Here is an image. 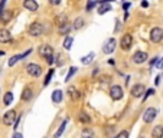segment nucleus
Wrapping results in <instances>:
<instances>
[{
    "instance_id": "bb28decb",
    "label": "nucleus",
    "mask_w": 163,
    "mask_h": 138,
    "mask_svg": "<svg viewBox=\"0 0 163 138\" xmlns=\"http://www.w3.org/2000/svg\"><path fill=\"white\" fill-rule=\"evenodd\" d=\"M78 119H80V122H82V124H90L91 122V118H90V115L85 112H81L80 115H78Z\"/></svg>"
},
{
    "instance_id": "423d86ee",
    "label": "nucleus",
    "mask_w": 163,
    "mask_h": 138,
    "mask_svg": "<svg viewBox=\"0 0 163 138\" xmlns=\"http://www.w3.org/2000/svg\"><path fill=\"white\" fill-rule=\"evenodd\" d=\"M150 40L153 43H160L163 40V29L162 27H153L150 30Z\"/></svg>"
},
{
    "instance_id": "c756f323",
    "label": "nucleus",
    "mask_w": 163,
    "mask_h": 138,
    "mask_svg": "<svg viewBox=\"0 0 163 138\" xmlns=\"http://www.w3.org/2000/svg\"><path fill=\"white\" fill-rule=\"evenodd\" d=\"M52 75H54V69H49V73L45 76V81H43V86H48L51 84V79H52Z\"/></svg>"
},
{
    "instance_id": "e433bc0d",
    "label": "nucleus",
    "mask_w": 163,
    "mask_h": 138,
    "mask_svg": "<svg viewBox=\"0 0 163 138\" xmlns=\"http://www.w3.org/2000/svg\"><path fill=\"white\" fill-rule=\"evenodd\" d=\"M157 69H163V58H159V61H157Z\"/></svg>"
},
{
    "instance_id": "0eeeda50",
    "label": "nucleus",
    "mask_w": 163,
    "mask_h": 138,
    "mask_svg": "<svg viewBox=\"0 0 163 138\" xmlns=\"http://www.w3.org/2000/svg\"><path fill=\"white\" fill-rule=\"evenodd\" d=\"M16 118H17V114L15 109H10V111H7V112L3 115V124L6 127H10L15 124V121H16Z\"/></svg>"
},
{
    "instance_id": "37998d69",
    "label": "nucleus",
    "mask_w": 163,
    "mask_h": 138,
    "mask_svg": "<svg viewBox=\"0 0 163 138\" xmlns=\"http://www.w3.org/2000/svg\"><path fill=\"white\" fill-rule=\"evenodd\" d=\"M130 6H131V3H127V2H126V3H123V9H124V10H127Z\"/></svg>"
},
{
    "instance_id": "4468645a",
    "label": "nucleus",
    "mask_w": 163,
    "mask_h": 138,
    "mask_svg": "<svg viewBox=\"0 0 163 138\" xmlns=\"http://www.w3.org/2000/svg\"><path fill=\"white\" fill-rule=\"evenodd\" d=\"M12 42V35L7 29H0V43H9Z\"/></svg>"
},
{
    "instance_id": "aec40b11",
    "label": "nucleus",
    "mask_w": 163,
    "mask_h": 138,
    "mask_svg": "<svg viewBox=\"0 0 163 138\" xmlns=\"http://www.w3.org/2000/svg\"><path fill=\"white\" fill-rule=\"evenodd\" d=\"M152 138H163V125H156L152 130Z\"/></svg>"
},
{
    "instance_id": "09e8293b",
    "label": "nucleus",
    "mask_w": 163,
    "mask_h": 138,
    "mask_svg": "<svg viewBox=\"0 0 163 138\" xmlns=\"http://www.w3.org/2000/svg\"><path fill=\"white\" fill-rule=\"evenodd\" d=\"M140 138H144V137H140Z\"/></svg>"
},
{
    "instance_id": "f704fd0d",
    "label": "nucleus",
    "mask_w": 163,
    "mask_h": 138,
    "mask_svg": "<svg viewBox=\"0 0 163 138\" xmlns=\"http://www.w3.org/2000/svg\"><path fill=\"white\" fill-rule=\"evenodd\" d=\"M153 94H155V89H146V92H144V95H143V101H146L147 98H149V96L150 95H153Z\"/></svg>"
},
{
    "instance_id": "c9c22d12",
    "label": "nucleus",
    "mask_w": 163,
    "mask_h": 138,
    "mask_svg": "<svg viewBox=\"0 0 163 138\" xmlns=\"http://www.w3.org/2000/svg\"><path fill=\"white\" fill-rule=\"evenodd\" d=\"M45 61H46V62H48V65H52V63L55 62L54 55H52V56H48V58H45Z\"/></svg>"
},
{
    "instance_id": "9d476101",
    "label": "nucleus",
    "mask_w": 163,
    "mask_h": 138,
    "mask_svg": "<svg viewBox=\"0 0 163 138\" xmlns=\"http://www.w3.org/2000/svg\"><path fill=\"white\" fill-rule=\"evenodd\" d=\"M147 59H149V55H147V52H144V50H137V52L133 55L131 61H133L136 65H142V63L146 62Z\"/></svg>"
},
{
    "instance_id": "9b49d317",
    "label": "nucleus",
    "mask_w": 163,
    "mask_h": 138,
    "mask_svg": "<svg viewBox=\"0 0 163 138\" xmlns=\"http://www.w3.org/2000/svg\"><path fill=\"white\" fill-rule=\"evenodd\" d=\"M38 53H39V56H42V58L45 59V58H48V56H52V55H54V49H52V46H49V45H41L38 49Z\"/></svg>"
},
{
    "instance_id": "6e6552de",
    "label": "nucleus",
    "mask_w": 163,
    "mask_h": 138,
    "mask_svg": "<svg viewBox=\"0 0 163 138\" xmlns=\"http://www.w3.org/2000/svg\"><path fill=\"white\" fill-rule=\"evenodd\" d=\"M116 46H117V40L114 38H110L105 40V43L103 45V52H104L105 55H110L113 53L114 50H116Z\"/></svg>"
},
{
    "instance_id": "6ab92c4d",
    "label": "nucleus",
    "mask_w": 163,
    "mask_h": 138,
    "mask_svg": "<svg viewBox=\"0 0 163 138\" xmlns=\"http://www.w3.org/2000/svg\"><path fill=\"white\" fill-rule=\"evenodd\" d=\"M32 96H33V91H32V88H29V86H26V88L22 91V99L23 101H30Z\"/></svg>"
},
{
    "instance_id": "a878e982",
    "label": "nucleus",
    "mask_w": 163,
    "mask_h": 138,
    "mask_svg": "<svg viewBox=\"0 0 163 138\" xmlns=\"http://www.w3.org/2000/svg\"><path fill=\"white\" fill-rule=\"evenodd\" d=\"M67 124H68V121H67V119H64V121H62V124H61V127L58 128V131L55 132L54 138H59L61 135H62V132L65 131V127H67Z\"/></svg>"
},
{
    "instance_id": "2f4dec72",
    "label": "nucleus",
    "mask_w": 163,
    "mask_h": 138,
    "mask_svg": "<svg viewBox=\"0 0 163 138\" xmlns=\"http://www.w3.org/2000/svg\"><path fill=\"white\" fill-rule=\"evenodd\" d=\"M55 63H56V65H59V66H62L64 63H65V59H64V56L61 53L56 55V58H55Z\"/></svg>"
},
{
    "instance_id": "ddd939ff",
    "label": "nucleus",
    "mask_w": 163,
    "mask_h": 138,
    "mask_svg": "<svg viewBox=\"0 0 163 138\" xmlns=\"http://www.w3.org/2000/svg\"><path fill=\"white\" fill-rule=\"evenodd\" d=\"M12 19H13V10H3L0 13V22L4 23V25H7Z\"/></svg>"
},
{
    "instance_id": "de8ad7c7",
    "label": "nucleus",
    "mask_w": 163,
    "mask_h": 138,
    "mask_svg": "<svg viewBox=\"0 0 163 138\" xmlns=\"http://www.w3.org/2000/svg\"><path fill=\"white\" fill-rule=\"evenodd\" d=\"M126 19H129V12L124 13V20H126Z\"/></svg>"
},
{
    "instance_id": "20e7f679",
    "label": "nucleus",
    "mask_w": 163,
    "mask_h": 138,
    "mask_svg": "<svg viewBox=\"0 0 163 138\" xmlns=\"http://www.w3.org/2000/svg\"><path fill=\"white\" fill-rule=\"evenodd\" d=\"M131 45H133V35H130V33L123 35L121 40H120V49L127 52V50L131 49Z\"/></svg>"
},
{
    "instance_id": "412c9836",
    "label": "nucleus",
    "mask_w": 163,
    "mask_h": 138,
    "mask_svg": "<svg viewBox=\"0 0 163 138\" xmlns=\"http://www.w3.org/2000/svg\"><path fill=\"white\" fill-rule=\"evenodd\" d=\"M13 92H10V91H7L6 94L3 95V105H6V107H9V105L13 102Z\"/></svg>"
},
{
    "instance_id": "a211bd4d",
    "label": "nucleus",
    "mask_w": 163,
    "mask_h": 138,
    "mask_svg": "<svg viewBox=\"0 0 163 138\" xmlns=\"http://www.w3.org/2000/svg\"><path fill=\"white\" fill-rule=\"evenodd\" d=\"M67 92H68V95H69V98H71V99H78V98L81 96V92L78 91L75 86H69Z\"/></svg>"
},
{
    "instance_id": "7c9ffc66",
    "label": "nucleus",
    "mask_w": 163,
    "mask_h": 138,
    "mask_svg": "<svg viewBox=\"0 0 163 138\" xmlns=\"http://www.w3.org/2000/svg\"><path fill=\"white\" fill-rule=\"evenodd\" d=\"M75 72H77V68H75V66H72L71 69H69V72L67 73V76H65V82H69V81H71V78L74 76V73H75Z\"/></svg>"
},
{
    "instance_id": "f8f14e48",
    "label": "nucleus",
    "mask_w": 163,
    "mask_h": 138,
    "mask_svg": "<svg viewBox=\"0 0 163 138\" xmlns=\"http://www.w3.org/2000/svg\"><path fill=\"white\" fill-rule=\"evenodd\" d=\"M71 30H72V23L71 22H67V23L58 26V35H62V36H65V38L71 33Z\"/></svg>"
},
{
    "instance_id": "ea45409f",
    "label": "nucleus",
    "mask_w": 163,
    "mask_h": 138,
    "mask_svg": "<svg viewBox=\"0 0 163 138\" xmlns=\"http://www.w3.org/2000/svg\"><path fill=\"white\" fill-rule=\"evenodd\" d=\"M120 29H121V23H120V22H117V25H116V27H114V32H118Z\"/></svg>"
},
{
    "instance_id": "a18cd8bd",
    "label": "nucleus",
    "mask_w": 163,
    "mask_h": 138,
    "mask_svg": "<svg viewBox=\"0 0 163 138\" xmlns=\"http://www.w3.org/2000/svg\"><path fill=\"white\" fill-rule=\"evenodd\" d=\"M59 3H61V0H51V4H54V6H56Z\"/></svg>"
},
{
    "instance_id": "473e14b6",
    "label": "nucleus",
    "mask_w": 163,
    "mask_h": 138,
    "mask_svg": "<svg viewBox=\"0 0 163 138\" xmlns=\"http://www.w3.org/2000/svg\"><path fill=\"white\" fill-rule=\"evenodd\" d=\"M95 6H97V2H91V0H90V2L87 3V6H85V12H91Z\"/></svg>"
},
{
    "instance_id": "39448f33",
    "label": "nucleus",
    "mask_w": 163,
    "mask_h": 138,
    "mask_svg": "<svg viewBox=\"0 0 163 138\" xmlns=\"http://www.w3.org/2000/svg\"><path fill=\"white\" fill-rule=\"evenodd\" d=\"M156 115H157V109L153 108V107H149V108L143 112V121L146 122V124H152V122L155 121Z\"/></svg>"
},
{
    "instance_id": "4c0bfd02",
    "label": "nucleus",
    "mask_w": 163,
    "mask_h": 138,
    "mask_svg": "<svg viewBox=\"0 0 163 138\" xmlns=\"http://www.w3.org/2000/svg\"><path fill=\"white\" fill-rule=\"evenodd\" d=\"M157 61H159V58H157V56H156V58H153V59H150V62H149V63H150V68L155 66L156 63H157Z\"/></svg>"
},
{
    "instance_id": "2eb2a0df",
    "label": "nucleus",
    "mask_w": 163,
    "mask_h": 138,
    "mask_svg": "<svg viewBox=\"0 0 163 138\" xmlns=\"http://www.w3.org/2000/svg\"><path fill=\"white\" fill-rule=\"evenodd\" d=\"M23 7L28 9L29 12H36L39 9V4L35 2V0H25L23 2Z\"/></svg>"
},
{
    "instance_id": "393cba45",
    "label": "nucleus",
    "mask_w": 163,
    "mask_h": 138,
    "mask_svg": "<svg viewBox=\"0 0 163 138\" xmlns=\"http://www.w3.org/2000/svg\"><path fill=\"white\" fill-rule=\"evenodd\" d=\"M81 138H94V131L91 128H84L81 131Z\"/></svg>"
},
{
    "instance_id": "c03bdc74",
    "label": "nucleus",
    "mask_w": 163,
    "mask_h": 138,
    "mask_svg": "<svg viewBox=\"0 0 163 138\" xmlns=\"http://www.w3.org/2000/svg\"><path fill=\"white\" fill-rule=\"evenodd\" d=\"M4 4H6V2H4V0H3V2H0V13L3 12V7H4Z\"/></svg>"
},
{
    "instance_id": "1a4fd4ad",
    "label": "nucleus",
    "mask_w": 163,
    "mask_h": 138,
    "mask_svg": "<svg viewBox=\"0 0 163 138\" xmlns=\"http://www.w3.org/2000/svg\"><path fill=\"white\" fill-rule=\"evenodd\" d=\"M144 92H146V86L143 84H136L131 86L130 89V95L133 96V98H140V96L144 95Z\"/></svg>"
},
{
    "instance_id": "f03ea898",
    "label": "nucleus",
    "mask_w": 163,
    "mask_h": 138,
    "mask_svg": "<svg viewBox=\"0 0 163 138\" xmlns=\"http://www.w3.org/2000/svg\"><path fill=\"white\" fill-rule=\"evenodd\" d=\"M26 72H28V75H30L32 78H39V76L42 75V72H43V69H42V66L39 65V63H28L26 65Z\"/></svg>"
},
{
    "instance_id": "7ed1b4c3",
    "label": "nucleus",
    "mask_w": 163,
    "mask_h": 138,
    "mask_svg": "<svg viewBox=\"0 0 163 138\" xmlns=\"http://www.w3.org/2000/svg\"><path fill=\"white\" fill-rule=\"evenodd\" d=\"M108 94H110V98L113 101H120L123 96H124V91H123V88L120 85H113V86L110 88Z\"/></svg>"
},
{
    "instance_id": "49530a36",
    "label": "nucleus",
    "mask_w": 163,
    "mask_h": 138,
    "mask_svg": "<svg viewBox=\"0 0 163 138\" xmlns=\"http://www.w3.org/2000/svg\"><path fill=\"white\" fill-rule=\"evenodd\" d=\"M142 6H143V7H147V6H149V3H147V2H143Z\"/></svg>"
},
{
    "instance_id": "b1692460",
    "label": "nucleus",
    "mask_w": 163,
    "mask_h": 138,
    "mask_svg": "<svg viewBox=\"0 0 163 138\" xmlns=\"http://www.w3.org/2000/svg\"><path fill=\"white\" fill-rule=\"evenodd\" d=\"M72 43H74V38H72V36H67L65 40H64V43H62L64 49H65V50H71Z\"/></svg>"
},
{
    "instance_id": "58836bf2",
    "label": "nucleus",
    "mask_w": 163,
    "mask_h": 138,
    "mask_svg": "<svg viewBox=\"0 0 163 138\" xmlns=\"http://www.w3.org/2000/svg\"><path fill=\"white\" fill-rule=\"evenodd\" d=\"M30 52H32V49H28V50H26V52H25V53H22V55H20V58H22V59H25L26 56H28V55L30 53Z\"/></svg>"
},
{
    "instance_id": "cd10ccee",
    "label": "nucleus",
    "mask_w": 163,
    "mask_h": 138,
    "mask_svg": "<svg viewBox=\"0 0 163 138\" xmlns=\"http://www.w3.org/2000/svg\"><path fill=\"white\" fill-rule=\"evenodd\" d=\"M67 22H68L67 15H59V16H56V17H55V23H56L58 26L64 25V23H67Z\"/></svg>"
},
{
    "instance_id": "c85d7f7f",
    "label": "nucleus",
    "mask_w": 163,
    "mask_h": 138,
    "mask_svg": "<svg viewBox=\"0 0 163 138\" xmlns=\"http://www.w3.org/2000/svg\"><path fill=\"white\" fill-rule=\"evenodd\" d=\"M20 55H15V56H12V58L9 59V62H7V65L9 66H15V65H16V62L17 61H20Z\"/></svg>"
},
{
    "instance_id": "f257e3e1",
    "label": "nucleus",
    "mask_w": 163,
    "mask_h": 138,
    "mask_svg": "<svg viewBox=\"0 0 163 138\" xmlns=\"http://www.w3.org/2000/svg\"><path fill=\"white\" fill-rule=\"evenodd\" d=\"M45 32V26L42 25L41 22H33V23H30L29 29H28V33L30 36H33V38H38L41 35H43Z\"/></svg>"
},
{
    "instance_id": "5701e85b",
    "label": "nucleus",
    "mask_w": 163,
    "mask_h": 138,
    "mask_svg": "<svg viewBox=\"0 0 163 138\" xmlns=\"http://www.w3.org/2000/svg\"><path fill=\"white\" fill-rule=\"evenodd\" d=\"M94 58H95V53H94V52H90L87 56L81 58V63H82V65H90V63L94 61Z\"/></svg>"
},
{
    "instance_id": "4be33fe9",
    "label": "nucleus",
    "mask_w": 163,
    "mask_h": 138,
    "mask_svg": "<svg viewBox=\"0 0 163 138\" xmlns=\"http://www.w3.org/2000/svg\"><path fill=\"white\" fill-rule=\"evenodd\" d=\"M84 23H85V20H84L82 17H77L75 20H74V23H72V29L74 30H80L84 27Z\"/></svg>"
},
{
    "instance_id": "dca6fc26",
    "label": "nucleus",
    "mask_w": 163,
    "mask_h": 138,
    "mask_svg": "<svg viewBox=\"0 0 163 138\" xmlns=\"http://www.w3.org/2000/svg\"><path fill=\"white\" fill-rule=\"evenodd\" d=\"M108 12H111V3L110 2H101L100 7H98V15H105Z\"/></svg>"
},
{
    "instance_id": "72a5a7b5",
    "label": "nucleus",
    "mask_w": 163,
    "mask_h": 138,
    "mask_svg": "<svg viewBox=\"0 0 163 138\" xmlns=\"http://www.w3.org/2000/svg\"><path fill=\"white\" fill-rule=\"evenodd\" d=\"M129 137H130V132L129 131H126V130L120 131V132L116 135V138H129Z\"/></svg>"
},
{
    "instance_id": "f3484780",
    "label": "nucleus",
    "mask_w": 163,
    "mask_h": 138,
    "mask_svg": "<svg viewBox=\"0 0 163 138\" xmlns=\"http://www.w3.org/2000/svg\"><path fill=\"white\" fill-rule=\"evenodd\" d=\"M62 98H64V92L61 89H55L52 92V102L55 104H59V102H62Z\"/></svg>"
},
{
    "instance_id": "a19ab883",
    "label": "nucleus",
    "mask_w": 163,
    "mask_h": 138,
    "mask_svg": "<svg viewBox=\"0 0 163 138\" xmlns=\"http://www.w3.org/2000/svg\"><path fill=\"white\" fill-rule=\"evenodd\" d=\"M160 79H162V76H160V75H157V76H156V79H155V85H159V84H160Z\"/></svg>"
},
{
    "instance_id": "79ce46f5",
    "label": "nucleus",
    "mask_w": 163,
    "mask_h": 138,
    "mask_svg": "<svg viewBox=\"0 0 163 138\" xmlns=\"http://www.w3.org/2000/svg\"><path fill=\"white\" fill-rule=\"evenodd\" d=\"M12 138H23V135L20 134V132H15V134H13V137Z\"/></svg>"
}]
</instances>
